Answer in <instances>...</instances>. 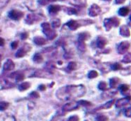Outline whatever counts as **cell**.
Returning <instances> with one entry per match:
<instances>
[{
    "mask_svg": "<svg viewBox=\"0 0 131 121\" xmlns=\"http://www.w3.org/2000/svg\"><path fill=\"white\" fill-rule=\"evenodd\" d=\"M84 93H85L84 86H83V85H79V86L70 85V86H66L58 90L57 92V95H58V99L67 100L70 98H79L84 95Z\"/></svg>",
    "mask_w": 131,
    "mask_h": 121,
    "instance_id": "cell-1",
    "label": "cell"
},
{
    "mask_svg": "<svg viewBox=\"0 0 131 121\" xmlns=\"http://www.w3.org/2000/svg\"><path fill=\"white\" fill-rule=\"evenodd\" d=\"M41 27H42V30H43L44 34L47 36V38L49 39V40H53V39L57 36L56 32L51 28L50 24H49V23H43V24H41Z\"/></svg>",
    "mask_w": 131,
    "mask_h": 121,
    "instance_id": "cell-2",
    "label": "cell"
},
{
    "mask_svg": "<svg viewBox=\"0 0 131 121\" xmlns=\"http://www.w3.org/2000/svg\"><path fill=\"white\" fill-rule=\"evenodd\" d=\"M79 105L80 104L77 101H70V102H68L67 104L64 105L63 110L64 111H72L74 109H77Z\"/></svg>",
    "mask_w": 131,
    "mask_h": 121,
    "instance_id": "cell-3",
    "label": "cell"
},
{
    "mask_svg": "<svg viewBox=\"0 0 131 121\" xmlns=\"http://www.w3.org/2000/svg\"><path fill=\"white\" fill-rule=\"evenodd\" d=\"M88 14H89V15H90V16H92V17L97 16V15H99L101 14V8L99 7V6L93 4V5H92L91 7L89 8Z\"/></svg>",
    "mask_w": 131,
    "mask_h": 121,
    "instance_id": "cell-4",
    "label": "cell"
},
{
    "mask_svg": "<svg viewBox=\"0 0 131 121\" xmlns=\"http://www.w3.org/2000/svg\"><path fill=\"white\" fill-rule=\"evenodd\" d=\"M129 47H130V44L128 42H122L118 44V51L120 54H124L128 51Z\"/></svg>",
    "mask_w": 131,
    "mask_h": 121,
    "instance_id": "cell-5",
    "label": "cell"
},
{
    "mask_svg": "<svg viewBox=\"0 0 131 121\" xmlns=\"http://www.w3.org/2000/svg\"><path fill=\"white\" fill-rule=\"evenodd\" d=\"M24 16V13L19 10H12L9 13V17L13 20H20Z\"/></svg>",
    "mask_w": 131,
    "mask_h": 121,
    "instance_id": "cell-6",
    "label": "cell"
},
{
    "mask_svg": "<svg viewBox=\"0 0 131 121\" xmlns=\"http://www.w3.org/2000/svg\"><path fill=\"white\" fill-rule=\"evenodd\" d=\"M130 101V97L123 98V99H118L116 101V107L117 108H122V107H125L126 105H127Z\"/></svg>",
    "mask_w": 131,
    "mask_h": 121,
    "instance_id": "cell-7",
    "label": "cell"
},
{
    "mask_svg": "<svg viewBox=\"0 0 131 121\" xmlns=\"http://www.w3.org/2000/svg\"><path fill=\"white\" fill-rule=\"evenodd\" d=\"M3 68H4L5 71L10 72V71L15 69V63H14V62L12 60H7L6 63H4V65H3Z\"/></svg>",
    "mask_w": 131,
    "mask_h": 121,
    "instance_id": "cell-8",
    "label": "cell"
},
{
    "mask_svg": "<svg viewBox=\"0 0 131 121\" xmlns=\"http://www.w3.org/2000/svg\"><path fill=\"white\" fill-rule=\"evenodd\" d=\"M119 33L124 37H129L130 36V30L128 29V27L126 25H122L120 27Z\"/></svg>",
    "mask_w": 131,
    "mask_h": 121,
    "instance_id": "cell-9",
    "label": "cell"
},
{
    "mask_svg": "<svg viewBox=\"0 0 131 121\" xmlns=\"http://www.w3.org/2000/svg\"><path fill=\"white\" fill-rule=\"evenodd\" d=\"M0 121H15V118L14 116L9 114H3L0 115Z\"/></svg>",
    "mask_w": 131,
    "mask_h": 121,
    "instance_id": "cell-10",
    "label": "cell"
},
{
    "mask_svg": "<svg viewBox=\"0 0 131 121\" xmlns=\"http://www.w3.org/2000/svg\"><path fill=\"white\" fill-rule=\"evenodd\" d=\"M67 25H68V27L69 28V29L71 30H77V28L80 26V24H78V22H77V21L75 20H71L69 21V22L67 24Z\"/></svg>",
    "mask_w": 131,
    "mask_h": 121,
    "instance_id": "cell-11",
    "label": "cell"
},
{
    "mask_svg": "<svg viewBox=\"0 0 131 121\" xmlns=\"http://www.w3.org/2000/svg\"><path fill=\"white\" fill-rule=\"evenodd\" d=\"M33 42H34V44H37V45H44V44H46V39L40 36H36L33 39Z\"/></svg>",
    "mask_w": 131,
    "mask_h": 121,
    "instance_id": "cell-12",
    "label": "cell"
},
{
    "mask_svg": "<svg viewBox=\"0 0 131 121\" xmlns=\"http://www.w3.org/2000/svg\"><path fill=\"white\" fill-rule=\"evenodd\" d=\"M96 44L99 48H103L106 45V44H107V40L105 38H103V37H98Z\"/></svg>",
    "mask_w": 131,
    "mask_h": 121,
    "instance_id": "cell-13",
    "label": "cell"
},
{
    "mask_svg": "<svg viewBox=\"0 0 131 121\" xmlns=\"http://www.w3.org/2000/svg\"><path fill=\"white\" fill-rule=\"evenodd\" d=\"M11 77H15V80L16 81H22L24 80V74L22 72H15L11 75Z\"/></svg>",
    "mask_w": 131,
    "mask_h": 121,
    "instance_id": "cell-14",
    "label": "cell"
},
{
    "mask_svg": "<svg viewBox=\"0 0 131 121\" xmlns=\"http://www.w3.org/2000/svg\"><path fill=\"white\" fill-rule=\"evenodd\" d=\"M36 20H37V17L35 16V15H31V14L28 15L27 16H26V19H25L26 23H27L28 24H32Z\"/></svg>",
    "mask_w": 131,
    "mask_h": 121,
    "instance_id": "cell-15",
    "label": "cell"
},
{
    "mask_svg": "<svg viewBox=\"0 0 131 121\" xmlns=\"http://www.w3.org/2000/svg\"><path fill=\"white\" fill-rule=\"evenodd\" d=\"M103 24H104V27H105V29L107 30V31H110V30L111 29V27L113 26L111 18H106L105 20H104Z\"/></svg>",
    "mask_w": 131,
    "mask_h": 121,
    "instance_id": "cell-16",
    "label": "cell"
},
{
    "mask_svg": "<svg viewBox=\"0 0 131 121\" xmlns=\"http://www.w3.org/2000/svg\"><path fill=\"white\" fill-rule=\"evenodd\" d=\"M129 14V9L127 7H121L118 10V15H120L121 16H126Z\"/></svg>",
    "mask_w": 131,
    "mask_h": 121,
    "instance_id": "cell-17",
    "label": "cell"
},
{
    "mask_svg": "<svg viewBox=\"0 0 131 121\" xmlns=\"http://www.w3.org/2000/svg\"><path fill=\"white\" fill-rule=\"evenodd\" d=\"M33 60H34L36 63H40L43 60L42 58V55L40 53H35L34 56H33Z\"/></svg>",
    "mask_w": 131,
    "mask_h": 121,
    "instance_id": "cell-18",
    "label": "cell"
},
{
    "mask_svg": "<svg viewBox=\"0 0 131 121\" xmlns=\"http://www.w3.org/2000/svg\"><path fill=\"white\" fill-rule=\"evenodd\" d=\"M30 86H31V84H30L29 82H24V83H22V84L19 85L18 89L21 90V91H24V90H28V89L30 88Z\"/></svg>",
    "mask_w": 131,
    "mask_h": 121,
    "instance_id": "cell-19",
    "label": "cell"
},
{
    "mask_svg": "<svg viewBox=\"0 0 131 121\" xmlns=\"http://www.w3.org/2000/svg\"><path fill=\"white\" fill-rule=\"evenodd\" d=\"M90 37V34L88 33H82L79 34V42H84Z\"/></svg>",
    "mask_w": 131,
    "mask_h": 121,
    "instance_id": "cell-20",
    "label": "cell"
},
{
    "mask_svg": "<svg viewBox=\"0 0 131 121\" xmlns=\"http://www.w3.org/2000/svg\"><path fill=\"white\" fill-rule=\"evenodd\" d=\"M60 10V6H50L49 7V13H51V14H56V13H58V11Z\"/></svg>",
    "mask_w": 131,
    "mask_h": 121,
    "instance_id": "cell-21",
    "label": "cell"
},
{
    "mask_svg": "<svg viewBox=\"0 0 131 121\" xmlns=\"http://www.w3.org/2000/svg\"><path fill=\"white\" fill-rule=\"evenodd\" d=\"M60 24H61V22H60V20H59V19H58V18L53 19L52 22H51V26H52V28L59 27Z\"/></svg>",
    "mask_w": 131,
    "mask_h": 121,
    "instance_id": "cell-22",
    "label": "cell"
},
{
    "mask_svg": "<svg viewBox=\"0 0 131 121\" xmlns=\"http://www.w3.org/2000/svg\"><path fill=\"white\" fill-rule=\"evenodd\" d=\"M118 82H119V79H118V78H112V79L110 80V85H111V87H112V88H114Z\"/></svg>",
    "mask_w": 131,
    "mask_h": 121,
    "instance_id": "cell-23",
    "label": "cell"
},
{
    "mask_svg": "<svg viewBox=\"0 0 131 121\" xmlns=\"http://www.w3.org/2000/svg\"><path fill=\"white\" fill-rule=\"evenodd\" d=\"M77 68V63H75V62H70V63H68V69L69 71H75Z\"/></svg>",
    "mask_w": 131,
    "mask_h": 121,
    "instance_id": "cell-24",
    "label": "cell"
},
{
    "mask_svg": "<svg viewBox=\"0 0 131 121\" xmlns=\"http://www.w3.org/2000/svg\"><path fill=\"white\" fill-rule=\"evenodd\" d=\"M9 107V103L6 101H0V110H6Z\"/></svg>",
    "mask_w": 131,
    "mask_h": 121,
    "instance_id": "cell-25",
    "label": "cell"
},
{
    "mask_svg": "<svg viewBox=\"0 0 131 121\" xmlns=\"http://www.w3.org/2000/svg\"><path fill=\"white\" fill-rule=\"evenodd\" d=\"M26 54V51H25V50H24V49H20V50H18L17 51V53H16V57H18V58H22V57H24V55Z\"/></svg>",
    "mask_w": 131,
    "mask_h": 121,
    "instance_id": "cell-26",
    "label": "cell"
},
{
    "mask_svg": "<svg viewBox=\"0 0 131 121\" xmlns=\"http://www.w3.org/2000/svg\"><path fill=\"white\" fill-rule=\"evenodd\" d=\"M96 120L97 121H109L107 116L105 115H98L96 117Z\"/></svg>",
    "mask_w": 131,
    "mask_h": 121,
    "instance_id": "cell-27",
    "label": "cell"
},
{
    "mask_svg": "<svg viewBox=\"0 0 131 121\" xmlns=\"http://www.w3.org/2000/svg\"><path fill=\"white\" fill-rule=\"evenodd\" d=\"M98 76V72L96 71H91V72L88 73V78L89 79H94Z\"/></svg>",
    "mask_w": 131,
    "mask_h": 121,
    "instance_id": "cell-28",
    "label": "cell"
},
{
    "mask_svg": "<svg viewBox=\"0 0 131 121\" xmlns=\"http://www.w3.org/2000/svg\"><path fill=\"white\" fill-rule=\"evenodd\" d=\"M122 62L125 63H129L131 62V54L130 53H127V54L125 55V57L123 58V60H122Z\"/></svg>",
    "mask_w": 131,
    "mask_h": 121,
    "instance_id": "cell-29",
    "label": "cell"
},
{
    "mask_svg": "<svg viewBox=\"0 0 131 121\" xmlns=\"http://www.w3.org/2000/svg\"><path fill=\"white\" fill-rule=\"evenodd\" d=\"M129 90V86L127 84H123V85H120L119 87V90L121 92H123V93H125L126 91H127V90Z\"/></svg>",
    "mask_w": 131,
    "mask_h": 121,
    "instance_id": "cell-30",
    "label": "cell"
},
{
    "mask_svg": "<svg viewBox=\"0 0 131 121\" xmlns=\"http://www.w3.org/2000/svg\"><path fill=\"white\" fill-rule=\"evenodd\" d=\"M98 87L101 90H107V84H106V82H104V81H102V82L99 83Z\"/></svg>",
    "mask_w": 131,
    "mask_h": 121,
    "instance_id": "cell-31",
    "label": "cell"
},
{
    "mask_svg": "<svg viewBox=\"0 0 131 121\" xmlns=\"http://www.w3.org/2000/svg\"><path fill=\"white\" fill-rule=\"evenodd\" d=\"M111 20L113 26H118L119 24V20L118 18H116V17H112V18H111Z\"/></svg>",
    "mask_w": 131,
    "mask_h": 121,
    "instance_id": "cell-32",
    "label": "cell"
},
{
    "mask_svg": "<svg viewBox=\"0 0 131 121\" xmlns=\"http://www.w3.org/2000/svg\"><path fill=\"white\" fill-rule=\"evenodd\" d=\"M10 0H0V9L1 8H4L6 5L9 3Z\"/></svg>",
    "mask_w": 131,
    "mask_h": 121,
    "instance_id": "cell-33",
    "label": "cell"
},
{
    "mask_svg": "<svg viewBox=\"0 0 131 121\" xmlns=\"http://www.w3.org/2000/svg\"><path fill=\"white\" fill-rule=\"evenodd\" d=\"M111 69L113 71H118V70H120L121 69V65L119 63H114V64L111 65Z\"/></svg>",
    "mask_w": 131,
    "mask_h": 121,
    "instance_id": "cell-34",
    "label": "cell"
},
{
    "mask_svg": "<svg viewBox=\"0 0 131 121\" xmlns=\"http://www.w3.org/2000/svg\"><path fill=\"white\" fill-rule=\"evenodd\" d=\"M78 49L80 50V51H85V44H84V42H79Z\"/></svg>",
    "mask_w": 131,
    "mask_h": 121,
    "instance_id": "cell-35",
    "label": "cell"
},
{
    "mask_svg": "<svg viewBox=\"0 0 131 121\" xmlns=\"http://www.w3.org/2000/svg\"><path fill=\"white\" fill-rule=\"evenodd\" d=\"M113 104H114V100L108 101V102L106 103V104H104V105H103V108H110L111 106H112Z\"/></svg>",
    "mask_w": 131,
    "mask_h": 121,
    "instance_id": "cell-36",
    "label": "cell"
},
{
    "mask_svg": "<svg viewBox=\"0 0 131 121\" xmlns=\"http://www.w3.org/2000/svg\"><path fill=\"white\" fill-rule=\"evenodd\" d=\"M67 12H68L69 15H75V14L77 13V11L75 8H68V9H67Z\"/></svg>",
    "mask_w": 131,
    "mask_h": 121,
    "instance_id": "cell-37",
    "label": "cell"
},
{
    "mask_svg": "<svg viewBox=\"0 0 131 121\" xmlns=\"http://www.w3.org/2000/svg\"><path fill=\"white\" fill-rule=\"evenodd\" d=\"M125 115L127 116V117H131V108H127L125 109Z\"/></svg>",
    "mask_w": 131,
    "mask_h": 121,
    "instance_id": "cell-38",
    "label": "cell"
},
{
    "mask_svg": "<svg viewBox=\"0 0 131 121\" xmlns=\"http://www.w3.org/2000/svg\"><path fill=\"white\" fill-rule=\"evenodd\" d=\"M68 121H79V117L77 116H73V117H69Z\"/></svg>",
    "mask_w": 131,
    "mask_h": 121,
    "instance_id": "cell-39",
    "label": "cell"
},
{
    "mask_svg": "<svg viewBox=\"0 0 131 121\" xmlns=\"http://www.w3.org/2000/svg\"><path fill=\"white\" fill-rule=\"evenodd\" d=\"M11 46L13 49H16V48L18 47V42H13L11 44Z\"/></svg>",
    "mask_w": 131,
    "mask_h": 121,
    "instance_id": "cell-40",
    "label": "cell"
},
{
    "mask_svg": "<svg viewBox=\"0 0 131 121\" xmlns=\"http://www.w3.org/2000/svg\"><path fill=\"white\" fill-rule=\"evenodd\" d=\"M79 104H81V105H84V106H89V105H91V103L90 102H88V101H85V100H83V101H81Z\"/></svg>",
    "mask_w": 131,
    "mask_h": 121,
    "instance_id": "cell-41",
    "label": "cell"
},
{
    "mask_svg": "<svg viewBox=\"0 0 131 121\" xmlns=\"http://www.w3.org/2000/svg\"><path fill=\"white\" fill-rule=\"evenodd\" d=\"M48 2H49L48 0H40V1H39V3H40V5H42V6H45V5H47Z\"/></svg>",
    "mask_w": 131,
    "mask_h": 121,
    "instance_id": "cell-42",
    "label": "cell"
},
{
    "mask_svg": "<svg viewBox=\"0 0 131 121\" xmlns=\"http://www.w3.org/2000/svg\"><path fill=\"white\" fill-rule=\"evenodd\" d=\"M31 97H32V98H39V94L37 93L36 91H33V92H31Z\"/></svg>",
    "mask_w": 131,
    "mask_h": 121,
    "instance_id": "cell-43",
    "label": "cell"
},
{
    "mask_svg": "<svg viewBox=\"0 0 131 121\" xmlns=\"http://www.w3.org/2000/svg\"><path fill=\"white\" fill-rule=\"evenodd\" d=\"M27 37H28V33H23L22 34H21V38H22L23 40L26 39Z\"/></svg>",
    "mask_w": 131,
    "mask_h": 121,
    "instance_id": "cell-44",
    "label": "cell"
},
{
    "mask_svg": "<svg viewBox=\"0 0 131 121\" xmlns=\"http://www.w3.org/2000/svg\"><path fill=\"white\" fill-rule=\"evenodd\" d=\"M5 44V40L3 38L0 37V46H3Z\"/></svg>",
    "mask_w": 131,
    "mask_h": 121,
    "instance_id": "cell-45",
    "label": "cell"
},
{
    "mask_svg": "<svg viewBox=\"0 0 131 121\" xmlns=\"http://www.w3.org/2000/svg\"><path fill=\"white\" fill-rule=\"evenodd\" d=\"M125 1H126V0H116V3L119 5V4H123Z\"/></svg>",
    "mask_w": 131,
    "mask_h": 121,
    "instance_id": "cell-46",
    "label": "cell"
},
{
    "mask_svg": "<svg viewBox=\"0 0 131 121\" xmlns=\"http://www.w3.org/2000/svg\"><path fill=\"white\" fill-rule=\"evenodd\" d=\"M39 89H40V90H46V86H45V85H40Z\"/></svg>",
    "mask_w": 131,
    "mask_h": 121,
    "instance_id": "cell-47",
    "label": "cell"
},
{
    "mask_svg": "<svg viewBox=\"0 0 131 121\" xmlns=\"http://www.w3.org/2000/svg\"><path fill=\"white\" fill-rule=\"evenodd\" d=\"M49 2H55V1H57V0H48Z\"/></svg>",
    "mask_w": 131,
    "mask_h": 121,
    "instance_id": "cell-48",
    "label": "cell"
},
{
    "mask_svg": "<svg viewBox=\"0 0 131 121\" xmlns=\"http://www.w3.org/2000/svg\"><path fill=\"white\" fill-rule=\"evenodd\" d=\"M105 1H108V2H109V1H111V0H105Z\"/></svg>",
    "mask_w": 131,
    "mask_h": 121,
    "instance_id": "cell-49",
    "label": "cell"
}]
</instances>
